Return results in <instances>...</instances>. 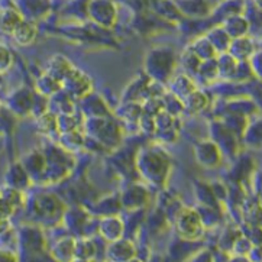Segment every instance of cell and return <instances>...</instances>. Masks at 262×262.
Segmentation results:
<instances>
[{"instance_id":"5b68a950","label":"cell","mask_w":262,"mask_h":262,"mask_svg":"<svg viewBox=\"0 0 262 262\" xmlns=\"http://www.w3.org/2000/svg\"><path fill=\"white\" fill-rule=\"evenodd\" d=\"M222 28L226 31V34L230 38H242L245 36L248 32V28H249V22L246 20L245 17L239 16V15H230L229 17L225 19Z\"/></svg>"},{"instance_id":"9c48e42d","label":"cell","mask_w":262,"mask_h":262,"mask_svg":"<svg viewBox=\"0 0 262 262\" xmlns=\"http://www.w3.org/2000/svg\"><path fill=\"white\" fill-rule=\"evenodd\" d=\"M100 232H102V235L106 237V239H109L110 242L119 241L118 237L122 235V223H120L118 219L109 217V219L103 220L102 222Z\"/></svg>"},{"instance_id":"7c38bea8","label":"cell","mask_w":262,"mask_h":262,"mask_svg":"<svg viewBox=\"0 0 262 262\" xmlns=\"http://www.w3.org/2000/svg\"><path fill=\"white\" fill-rule=\"evenodd\" d=\"M207 97H206V94L202 93V92H191V93L187 96L186 99V107L187 109L193 110V112H200V110H203L206 106H207Z\"/></svg>"},{"instance_id":"5bb4252c","label":"cell","mask_w":262,"mask_h":262,"mask_svg":"<svg viewBox=\"0 0 262 262\" xmlns=\"http://www.w3.org/2000/svg\"><path fill=\"white\" fill-rule=\"evenodd\" d=\"M256 5H258V8L262 9V0H256Z\"/></svg>"},{"instance_id":"8992f818","label":"cell","mask_w":262,"mask_h":262,"mask_svg":"<svg viewBox=\"0 0 262 262\" xmlns=\"http://www.w3.org/2000/svg\"><path fill=\"white\" fill-rule=\"evenodd\" d=\"M36 36V26L32 22L28 20H22L17 28L13 31V38L16 39L20 45H28L29 42H32Z\"/></svg>"},{"instance_id":"30bf717a","label":"cell","mask_w":262,"mask_h":262,"mask_svg":"<svg viewBox=\"0 0 262 262\" xmlns=\"http://www.w3.org/2000/svg\"><path fill=\"white\" fill-rule=\"evenodd\" d=\"M191 50L195 52V55L199 57V58L204 61V59H211L214 57V47H213V43L209 41V38L207 36H204V38H199L197 41L194 42V45L191 47Z\"/></svg>"},{"instance_id":"4fadbf2b","label":"cell","mask_w":262,"mask_h":262,"mask_svg":"<svg viewBox=\"0 0 262 262\" xmlns=\"http://www.w3.org/2000/svg\"><path fill=\"white\" fill-rule=\"evenodd\" d=\"M258 55H259V57H255V59L258 61V66H261V68H254V71L258 76H262V52L261 54H258Z\"/></svg>"},{"instance_id":"52a82bcc","label":"cell","mask_w":262,"mask_h":262,"mask_svg":"<svg viewBox=\"0 0 262 262\" xmlns=\"http://www.w3.org/2000/svg\"><path fill=\"white\" fill-rule=\"evenodd\" d=\"M22 20L24 19L19 15V12H17L16 9H6L0 15V29L8 32V34H13V31L16 29L17 25Z\"/></svg>"},{"instance_id":"8fae6325","label":"cell","mask_w":262,"mask_h":262,"mask_svg":"<svg viewBox=\"0 0 262 262\" xmlns=\"http://www.w3.org/2000/svg\"><path fill=\"white\" fill-rule=\"evenodd\" d=\"M209 41L213 43L214 50H228L230 45V36L226 34V31L220 26L211 31V34L207 35Z\"/></svg>"},{"instance_id":"6da1fadb","label":"cell","mask_w":262,"mask_h":262,"mask_svg":"<svg viewBox=\"0 0 262 262\" xmlns=\"http://www.w3.org/2000/svg\"><path fill=\"white\" fill-rule=\"evenodd\" d=\"M87 13L93 22L103 28H110L118 16V10L112 0H90L87 3Z\"/></svg>"},{"instance_id":"3957f363","label":"cell","mask_w":262,"mask_h":262,"mask_svg":"<svg viewBox=\"0 0 262 262\" xmlns=\"http://www.w3.org/2000/svg\"><path fill=\"white\" fill-rule=\"evenodd\" d=\"M154 55L155 57L148 61V70L152 71L157 78L167 80L165 77L169 76V71L174 66L172 54H167V51H154Z\"/></svg>"},{"instance_id":"277c9868","label":"cell","mask_w":262,"mask_h":262,"mask_svg":"<svg viewBox=\"0 0 262 262\" xmlns=\"http://www.w3.org/2000/svg\"><path fill=\"white\" fill-rule=\"evenodd\" d=\"M195 158L203 167L211 168L219 164L222 155H220L219 148L213 142H202L195 148Z\"/></svg>"},{"instance_id":"7a4b0ae2","label":"cell","mask_w":262,"mask_h":262,"mask_svg":"<svg viewBox=\"0 0 262 262\" xmlns=\"http://www.w3.org/2000/svg\"><path fill=\"white\" fill-rule=\"evenodd\" d=\"M203 230L202 216L193 209H184L177 216V232L186 239H195Z\"/></svg>"},{"instance_id":"ba28073f","label":"cell","mask_w":262,"mask_h":262,"mask_svg":"<svg viewBox=\"0 0 262 262\" xmlns=\"http://www.w3.org/2000/svg\"><path fill=\"white\" fill-rule=\"evenodd\" d=\"M229 50L232 51L230 55H233L236 59H246L252 55L254 47H252V42L249 39L242 36V38H235V41L229 45Z\"/></svg>"}]
</instances>
